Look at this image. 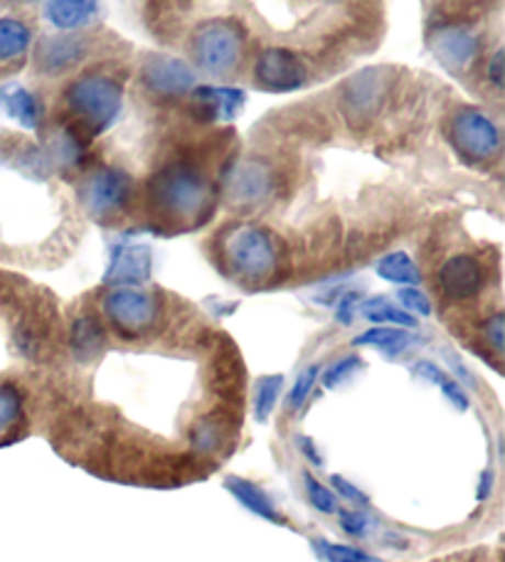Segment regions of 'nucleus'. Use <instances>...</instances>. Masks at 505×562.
I'll return each instance as SVG.
<instances>
[{"instance_id":"1","label":"nucleus","mask_w":505,"mask_h":562,"mask_svg":"<svg viewBox=\"0 0 505 562\" xmlns=\"http://www.w3.org/2000/svg\"><path fill=\"white\" fill-rule=\"evenodd\" d=\"M148 200L154 213L166 223L180 225H202L212 213L215 190L207 176L188 160H176L150 176Z\"/></svg>"},{"instance_id":"2","label":"nucleus","mask_w":505,"mask_h":562,"mask_svg":"<svg viewBox=\"0 0 505 562\" xmlns=\"http://www.w3.org/2000/svg\"><path fill=\"white\" fill-rule=\"evenodd\" d=\"M217 249L227 272L247 286L269 284L284 267V245L271 229L261 225H229L220 235Z\"/></svg>"},{"instance_id":"3","label":"nucleus","mask_w":505,"mask_h":562,"mask_svg":"<svg viewBox=\"0 0 505 562\" xmlns=\"http://www.w3.org/2000/svg\"><path fill=\"white\" fill-rule=\"evenodd\" d=\"M69 114L89 136L104 134L116 122L124 106V87L116 77L104 72H87L69 82L65 89Z\"/></svg>"},{"instance_id":"4","label":"nucleus","mask_w":505,"mask_h":562,"mask_svg":"<svg viewBox=\"0 0 505 562\" xmlns=\"http://www.w3.org/2000/svg\"><path fill=\"white\" fill-rule=\"evenodd\" d=\"M190 57L205 75H235L247 53V30L232 18H212L190 35Z\"/></svg>"},{"instance_id":"5","label":"nucleus","mask_w":505,"mask_h":562,"mask_svg":"<svg viewBox=\"0 0 505 562\" xmlns=\"http://www.w3.org/2000/svg\"><path fill=\"white\" fill-rule=\"evenodd\" d=\"M101 314L106 316L111 328L121 338L136 340L148 336L158 326L164 308H160L158 296L150 294V291L138 286H119L106 291L104 299H101Z\"/></svg>"},{"instance_id":"6","label":"nucleus","mask_w":505,"mask_h":562,"mask_svg":"<svg viewBox=\"0 0 505 562\" xmlns=\"http://www.w3.org/2000/svg\"><path fill=\"white\" fill-rule=\"evenodd\" d=\"M449 138L469 164H486L501 154L503 146L498 124L476 106H461L451 114Z\"/></svg>"},{"instance_id":"7","label":"nucleus","mask_w":505,"mask_h":562,"mask_svg":"<svg viewBox=\"0 0 505 562\" xmlns=\"http://www.w3.org/2000/svg\"><path fill=\"white\" fill-rule=\"evenodd\" d=\"M87 213L97 220H109L124 213L134 198V178L121 168H97L79 188Z\"/></svg>"},{"instance_id":"8","label":"nucleus","mask_w":505,"mask_h":562,"mask_svg":"<svg viewBox=\"0 0 505 562\" xmlns=\"http://www.w3.org/2000/svg\"><path fill=\"white\" fill-rule=\"evenodd\" d=\"M390 85L392 77L385 67H370L350 77L340 92V104L348 122L352 126H366L385 104Z\"/></svg>"},{"instance_id":"9","label":"nucleus","mask_w":505,"mask_h":562,"mask_svg":"<svg viewBox=\"0 0 505 562\" xmlns=\"http://www.w3.org/2000/svg\"><path fill=\"white\" fill-rule=\"evenodd\" d=\"M277 176L267 160L239 158L225 176V195L235 207H257L274 195Z\"/></svg>"},{"instance_id":"10","label":"nucleus","mask_w":505,"mask_h":562,"mask_svg":"<svg viewBox=\"0 0 505 562\" xmlns=\"http://www.w3.org/2000/svg\"><path fill=\"white\" fill-rule=\"evenodd\" d=\"M255 82L265 92H296L308 82V67L289 47H267L255 59Z\"/></svg>"},{"instance_id":"11","label":"nucleus","mask_w":505,"mask_h":562,"mask_svg":"<svg viewBox=\"0 0 505 562\" xmlns=\"http://www.w3.org/2000/svg\"><path fill=\"white\" fill-rule=\"evenodd\" d=\"M141 85L160 99H178L195 89V72L188 63L170 55H148L141 65Z\"/></svg>"},{"instance_id":"12","label":"nucleus","mask_w":505,"mask_h":562,"mask_svg":"<svg viewBox=\"0 0 505 562\" xmlns=\"http://www.w3.org/2000/svg\"><path fill=\"white\" fill-rule=\"evenodd\" d=\"M437 284L444 299L457 301H473L483 289H486V267H483L476 255H451L447 262L439 267Z\"/></svg>"},{"instance_id":"13","label":"nucleus","mask_w":505,"mask_h":562,"mask_svg":"<svg viewBox=\"0 0 505 562\" xmlns=\"http://www.w3.org/2000/svg\"><path fill=\"white\" fill-rule=\"evenodd\" d=\"M429 49L444 67L463 69L481 53V40L467 25H444L429 35Z\"/></svg>"},{"instance_id":"14","label":"nucleus","mask_w":505,"mask_h":562,"mask_svg":"<svg viewBox=\"0 0 505 562\" xmlns=\"http://www.w3.org/2000/svg\"><path fill=\"white\" fill-rule=\"evenodd\" d=\"M87 57V43L79 35L63 33L40 40L35 47V65L45 77H59L72 69Z\"/></svg>"},{"instance_id":"15","label":"nucleus","mask_w":505,"mask_h":562,"mask_svg":"<svg viewBox=\"0 0 505 562\" xmlns=\"http://www.w3.org/2000/svg\"><path fill=\"white\" fill-rule=\"evenodd\" d=\"M150 267H154V255H150L148 245L119 243L111 249V262L104 281L114 286H138L148 281Z\"/></svg>"},{"instance_id":"16","label":"nucleus","mask_w":505,"mask_h":562,"mask_svg":"<svg viewBox=\"0 0 505 562\" xmlns=\"http://www.w3.org/2000/svg\"><path fill=\"white\" fill-rule=\"evenodd\" d=\"M190 97L207 122H235L247 102L245 92L237 87H195Z\"/></svg>"},{"instance_id":"17","label":"nucleus","mask_w":505,"mask_h":562,"mask_svg":"<svg viewBox=\"0 0 505 562\" xmlns=\"http://www.w3.org/2000/svg\"><path fill=\"white\" fill-rule=\"evenodd\" d=\"M99 0H47L45 18L63 33H75L92 23Z\"/></svg>"},{"instance_id":"18","label":"nucleus","mask_w":505,"mask_h":562,"mask_svg":"<svg viewBox=\"0 0 505 562\" xmlns=\"http://www.w3.org/2000/svg\"><path fill=\"white\" fill-rule=\"evenodd\" d=\"M0 109L23 128H37L43 119L40 99L23 85H5L0 89Z\"/></svg>"},{"instance_id":"19","label":"nucleus","mask_w":505,"mask_h":562,"mask_svg":"<svg viewBox=\"0 0 505 562\" xmlns=\"http://www.w3.org/2000/svg\"><path fill=\"white\" fill-rule=\"evenodd\" d=\"M106 344L104 326L99 324L97 316H77L72 330H69V346H72V356L79 363H87L101 353Z\"/></svg>"},{"instance_id":"20","label":"nucleus","mask_w":505,"mask_h":562,"mask_svg":"<svg viewBox=\"0 0 505 562\" xmlns=\"http://www.w3.org/2000/svg\"><path fill=\"white\" fill-rule=\"evenodd\" d=\"M227 491L239 501L242 506L251 510L255 516L269 520V524L284 526V516L279 514L277 506L271 504V498L257 484H251V481L239 479V476H229L227 479Z\"/></svg>"},{"instance_id":"21","label":"nucleus","mask_w":505,"mask_h":562,"mask_svg":"<svg viewBox=\"0 0 505 562\" xmlns=\"http://www.w3.org/2000/svg\"><path fill=\"white\" fill-rule=\"evenodd\" d=\"M188 437L195 454L200 457L217 454V451H222L227 445V422L210 415L195 419L193 425H190Z\"/></svg>"},{"instance_id":"22","label":"nucleus","mask_w":505,"mask_h":562,"mask_svg":"<svg viewBox=\"0 0 505 562\" xmlns=\"http://www.w3.org/2000/svg\"><path fill=\"white\" fill-rule=\"evenodd\" d=\"M412 334H407V328H395V326H375L352 338V346H370L378 348L382 353L395 358L400 353H404L412 344H414Z\"/></svg>"},{"instance_id":"23","label":"nucleus","mask_w":505,"mask_h":562,"mask_svg":"<svg viewBox=\"0 0 505 562\" xmlns=\"http://www.w3.org/2000/svg\"><path fill=\"white\" fill-rule=\"evenodd\" d=\"M33 45V30L18 18H0V63H13Z\"/></svg>"},{"instance_id":"24","label":"nucleus","mask_w":505,"mask_h":562,"mask_svg":"<svg viewBox=\"0 0 505 562\" xmlns=\"http://www.w3.org/2000/svg\"><path fill=\"white\" fill-rule=\"evenodd\" d=\"M362 316L378 326H400V328H414L417 326V318L407 314L402 306L392 304L388 296H372L360 304Z\"/></svg>"},{"instance_id":"25","label":"nucleus","mask_w":505,"mask_h":562,"mask_svg":"<svg viewBox=\"0 0 505 562\" xmlns=\"http://www.w3.org/2000/svg\"><path fill=\"white\" fill-rule=\"evenodd\" d=\"M378 274L392 281V284L400 286H419L422 284V272L419 267L414 265V259L407 252H390L378 262Z\"/></svg>"},{"instance_id":"26","label":"nucleus","mask_w":505,"mask_h":562,"mask_svg":"<svg viewBox=\"0 0 505 562\" xmlns=\"http://www.w3.org/2000/svg\"><path fill=\"white\" fill-rule=\"evenodd\" d=\"M414 375L427 380V383L439 385L444 397H447L457 409H469V395L463 393V387L457 380L444 373L437 363H431V360H419V363H414Z\"/></svg>"},{"instance_id":"27","label":"nucleus","mask_w":505,"mask_h":562,"mask_svg":"<svg viewBox=\"0 0 505 562\" xmlns=\"http://www.w3.org/2000/svg\"><path fill=\"white\" fill-rule=\"evenodd\" d=\"M49 158L63 168H77L82 164L85 148H82V140L77 138L72 128L63 126L53 134V138H49Z\"/></svg>"},{"instance_id":"28","label":"nucleus","mask_w":505,"mask_h":562,"mask_svg":"<svg viewBox=\"0 0 505 562\" xmlns=\"http://www.w3.org/2000/svg\"><path fill=\"white\" fill-rule=\"evenodd\" d=\"M25 419V400L13 383H0V437H5Z\"/></svg>"},{"instance_id":"29","label":"nucleus","mask_w":505,"mask_h":562,"mask_svg":"<svg viewBox=\"0 0 505 562\" xmlns=\"http://www.w3.org/2000/svg\"><path fill=\"white\" fill-rule=\"evenodd\" d=\"M284 387V375H265L255 387V417L259 422H267L269 415L274 413L277 400Z\"/></svg>"},{"instance_id":"30","label":"nucleus","mask_w":505,"mask_h":562,"mask_svg":"<svg viewBox=\"0 0 505 562\" xmlns=\"http://www.w3.org/2000/svg\"><path fill=\"white\" fill-rule=\"evenodd\" d=\"M303 488H306V496H308V504L318 510V514H336L338 510V496L333 494L328 486H323L321 481L308 474V471H303Z\"/></svg>"},{"instance_id":"31","label":"nucleus","mask_w":505,"mask_h":562,"mask_svg":"<svg viewBox=\"0 0 505 562\" xmlns=\"http://www.w3.org/2000/svg\"><path fill=\"white\" fill-rule=\"evenodd\" d=\"M313 550L328 562H380L362 550L352 546H340V543H328V540H313Z\"/></svg>"},{"instance_id":"32","label":"nucleus","mask_w":505,"mask_h":562,"mask_svg":"<svg viewBox=\"0 0 505 562\" xmlns=\"http://www.w3.org/2000/svg\"><path fill=\"white\" fill-rule=\"evenodd\" d=\"M318 373L321 368L318 366H308L303 373L296 378V383L291 385L289 390V397H287V405L289 409H294V413H299V409L308 403V397L313 393V387H316V380H318Z\"/></svg>"},{"instance_id":"33","label":"nucleus","mask_w":505,"mask_h":562,"mask_svg":"<svg viewBox=\"0 0 505 562\" xmlns=\"http://www.w3.org/2000/svg\"><path fill=\"white\" fill-rule=\"evenodd\" d=\"M360 368H362V358L360 356H356V353L343 356V358L336 360V363H330L326 368V373H323V385L330 387V390L338 387V385L346 383L348 378H352V373H358Z\"/></svg>"},{"instance_id":"34","label":"nucleus","mask_w":505,"mask_h":562,"mask_svg":"<svg viewBox=\"0 0 505 562\" xmlns=\"http://www.w3.org/2000/svg\"><path fill=\"white\" fill-rule=\"evenodd\" d=\"M397 301H400V306L412 316H429L431 314L429 296L424 294V291H419L417 286H402L397 291Z\"/></svg>"},{"instance_id":"35","label":"nucleus","mask_w":505,"mask_h":562,"mask_svg":"<svg viewBox=\"0 0 505 562\" xmlns=\"http://www.w3.org/2000/svg\"><path fill=\"white\" fill-rule=\"evenodd\" d=\"M483 338H486V346L493 350V353L503 356V344H505V316H503V311H496V314L486 318V324H483Z\"/></svg>"},{"instance_id":"36","label":"nucleus","mask_w":505,"mask_h":562,"mask_svg":"<svg viewBox=\"0 0 505 562\" xmlns=\"http://www.w3.org/2000/svg\"><path fill=\"white\" fill-rule=\"evenodd\" d=\"M340 528L352 538H362L370 530V518L362 510H340Z\"/></svg>"},{"instance_id":"37","label":"nucleus","mask_w":505,"mask_h":562,"mask_svg":"<svg viewBox=\"0 0 505 562\" xmlns=\"http://www.w3.org/2000/svg\"><path fill=\"white\" fill-rule=\"evenodd\" d=\"M358 308H360V291H343L336 304V321L343 326H350Z\"/></svg>"},{"instance_id":"38","label":"nucleus","mask_w":505,"mask_h":562,"mask_svg":"<svg viewBox=\"0 0 505 562\" xmlns=\"http://www.w3.org/2000/svg\"><path fill=\"white\" fill-rule=\"evenodd\" d=\"M330 484L333 488L338 491V494L348 501V504H356V506H368V496L362 494V491L358 486H352L350 481L343 479L340 474H333L330 476Z\"/></svg>"},{"instance_id":"39","label":"nucleus","mask_w":505,"mask_h":562,"mask_svg":"<svg viewBox=\"0 0 505 562\" xmlns=\"http://www.w3.org/2000/svg\"><path fill=\"white\" fill-rule=\"evenodd\" d=\"M486 75H489V82L493 87L503 89V82H505V57H503V49H496V53L491 55L489 65H486Z\"/></svg>"},{"instance_id":"40","label":"nucleus","mask_w":505,"mask_h":562,"mask_svg":"<svg viewBox=\"0 0 505 562\" xmlns=\"http://www.w3.org/2000/svg\"><path fill=\"white\" fill-rule=\"evenodd\" d=\"M294 441H296L301 454L306 457L313 467H323V457H321V451L316 447V441H313L311 437H303V435H299Z\"/></svg>"},{"instance_id":"41","label":"nucleus","mask_w":505,"mask_h":562,"mask_svg":"<svg viewBox=\"0 0 505 562\" xmlns=\"http://www.w3.org/2000/svg\"><path fill=\"white\" fill-rule=\"evenodd\" d=\"M491 486H493V474L491 471H486V474L481 476V488H479V501L489 498L491 496Z\"/></svg>"}]
</instances>
